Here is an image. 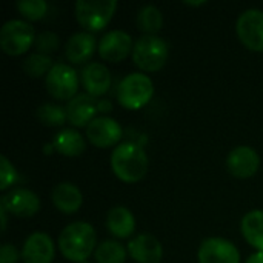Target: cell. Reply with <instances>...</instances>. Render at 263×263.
<instances>
[{
	"label": "cell",
	"mask_w": 263,
	"mask_h": 263,
	"mask_svg": "<svg viewBox=\"0 0 263 263\" xmlns=\"http://www.w3.org/2000/svg\"><path fill=\"white\" fill-rule=\"evenodd\" d=\"M170 55L168 43L159 35H142L134 42L133 62L145 72L160 71Z\"/></svg>",
	"instance_id": "obj_3"
},
{
	"label": "cell",
	"mask_w": 263,
	"mask_h": 263,
	"mask_svg": "<svg viewBox=\"0 0 263 263\" xmlns=\"http://www.w3.org/2000/svg\"><path fill=\"white\" fill-rule=\"evenodd\" d=\"M83 263H89V262H83Z\"/></svg>",
	"instance_id": "obj_35"
},
{
	"label": "cell",
	"mask_w": 263,
	"mask_h": 263,
	"mask_svg": "<svg viewBox=\"0 0 263 263\" xmlns=\"http://www.w3.org/2000/svg\"><path fill=\"white\" fill-rule=\"evenodd\" d=\"M22 256L11 243H3L0 248V263H17Z\"/></svg>",
	"instance_id": "obj_30"
},
{
	"label": "cell",
	"mask_w": 263,
	"mask_h": 263,
	"mask_svg": "<svg viewBox=\"0 0 263 263\" xmlns=\"http://www.w3.org/2000/svg\"><path fill=\"white\" fill-rule=\"evenodd\" d=\"M106 228L117 239H128L136 231V217L126 206H114L106 214Z\"/></svg>",
	"instance_id": "obj_20"
},
{
	"label": "cell",
	"mask_w": 263,
	"mask_h": 263,
	"mask_svg": "<svg viewBox=\"0 0 263 263\" xmlns=\"http://www.w3.org/2000/svg\"><path fill=\"white\" fill-rule=\"evenodd\" d=\"M116 9V0H79L76 2V18L86 32H97L109 23Z\"/></svg>",
	"instance_id": "obj_5"
},
{
	"label": "cell",
	"mask_w": 263,
	"mask_h": 263,
	"mask_svg": "<svg viewBox=\"0 0 263 263\" xmlns=\"http://www.w3.org/2000/svg\"><path fill=\"white\" fill-rule=\"evenodd\" d=\"M17 171L12 166V163L8 160L6 156L0 157V191H6L9 186H12L17 182Z\"/></svg>",
	"instance_id": "obj_29"
},
{
	"label": "cell",
	"mask_w": 263,
	"mask_h": 263,
	"mask_svg": "<svg viewBox=\"0 0 263 263\" xmlns=\"http://www.w3.org/2000/svg\"><path fill=\"white\" fill-rule=\"evenodd\" d=\"M35 116H37V119L40 120L42 125L49 126V128L62 126L68 120L66 108H62V106H59L55 103H43L37 109Z\"/></svg>",
	"instance_id": "obj_26"
},
{
	"label": "cell",
	"mask_w": 263,
	"mask_h": 263,
	"mask_svg": "<svg viewBox=\"0 0 263 263\" xmlns=\"http://www.w3.org/2000/svg\"><path fill=\"white\" fill-rule=\"evenodd\" d=\"M122 136L123 129L120 123L106 116L96 117L86 126V137L97 148H111L120 142Z\"/></svg>",
	"instance_id": "obj_11"
},
{
	"label": "cell",
	"mask_w": 263,
	"mask_h": 263,
	"mask_svg": "<svg viewBox=\"0 0 263 263\" xmlns=\"http://www.w3.org/2000/svg\"><path fill=\"white\" fill-rule=\"evenodd\" d=\"M52 66H54L52 59L49 55L39 54V52H34L29 57H26L23 65H22L25 74H28L32 79H39V77H43V76L46 77Z\"/></svg>",
	"instance_id": "obj_25"
},
{
	"label": "cell",
	"mask_w": 263,
	"mask_h": 263,
	"mask_svg": "<svg viewBox=\"0 0 263 263\" xmlns=\"http://www.w3.org/2000/svg\"><path fill=\"white\" fill-rule=\"evenodd\" d=\"M82 85L85 91L92 97L106 94L111 88L109 69L103 63H97V62L88 63L82 69Z\"/></svg>",
	"instance_id": "obj_17"
},
{
	"label": "cell",
	"mask_w": 263,
	"mask_h": 263,
	"mask_svg": "<svg viewBox=\"0 0 263 263\" xmlns=\"http://www.w3.org/2000/svg\"><path fill=\"white\" fill-rule=\"evenodd\" d=\"M128 254L137 263H160L163 259V247L157 237L143 233L131 239L128 243Z\"/></svg>",
	"instance_id": "obj_15"
},
{
	"label": "cell",
	"mask_w": 263,
	"mask_h": 263,
	"mask_svg": "<svg viewBox=\"0 0 263 263\" xmlns=\"http://www.w3.org/2000/svg\"><path fill=\"white\" fill-rule=\"evenodd\" d=\"M136 25L143 35H157V32L163 28V15L154 5H145L137 12Z\"/></svg>",
	"instance_id": "obj_23"
},
{
	"label": "cell",
	"mask_w": 263,
	"mask_h": 263,
	"mask_svg": "<svg viewBox=\"0 0 263 263\" xmlns=\"http://www.w3.org/2000/svg\"><path fill=\"white\" fill-rule=\"evenodd\" d=\"M97 112V102L92 96L88 92L77 94L74 99H71L66 105V116L68 122L76 128L88 126L96 117Z\"/></svg>",
	"instance_id": "obj_16"
},
{
	"label": "cell",
	"mask_w": 263,
	"mask_h": 263,
	"mask_svg": "<svg viewBox=\"0 0 263 263\" xmlns=\"http://www.w3.org/2000/svg\"><path fill=\"white\" fill-rule=\"evenodd\" d=\"M199 263H240L237 247L222 237L205 239L197 251Z\"/></svg>",
	"instance_id": "obj_9"
},
{
	"label": "cell",
	"mask_w": 263,
	"mask_h": 263,
	"mask_svg": "<svg viewBox=\"0 0 263 263\" xmlns=\"http://www.w3.org/2000/svg\"><path fill=\"white\" fill-rule=\"evenodd\" d=\"M35 31L25 20L12 18L0 28V48L8 55H22L35 43Z\"/></svg>",
	"instance_id": "obj_6"
},
{
	"label": "cell",
	"mask_w": 263,
	"mask_h": 263,
	"mask_svg": "<svg viewBox=\"0 0 263 263\" xmlns=\"http://www.w3.org/2000/svg\"><path fill=\"white\" fill-rule=\"evenodd\" d=\"M111 168L119 180L125 183H136L146 176L149 160L140 145L123 142L117 145L111 154Z\"/></svg>",
	"instance_id": "obj_2"
},
{
	"label": "cell",
	"mask_w": 263,
	"mask_h": 263,
	"mask_svg": "<svg viewBox=\"0 0 263 263\" xmlns=\"http://www.w3.org/2000/svg\"><path fill=\"white\" fill-rule=\"evenodd\" d=\"M97 49V40L91 32L82 31L72 34L65 45V55L71 63L82 65L88 62Z\"/></svg>",
	"instance_id": "obj_18"
},
{
	"label": "cell",
	"mask_w": 263,
	"mask_h": 263,
	"mask_svg": "<svg viewBox=\"0 0 263 263\" xmlns=\"http://www.w3.org/2000/svg\"><path fill=\"white\" fill-rule=\"evenodd\" d=\"M8 211L3 208V206H0V217H2V233H5L6 231V225H8Z\"/></svg>",
	"instance_id": "obj_32"
},
{
	"label": "cell",
	"mask_w": 263,
	"mask_h": 263,
	"mask_svg": "<svg viewBox=\"0 0 263 263\" xmlns=\"http://www.w3.org/2000/svg\"><path fill=\"white\" fill-rule=\"evenodd\" d=\"M227 168L237 179H250L260 168V156L251 146H236L227 157Z\"/></svg>",
	"instance_id": "obj_12"
},
{
	"label": "cell",
	"mask_w": 263,
	"mask_h": 263,
	"mask_svg": "<svg viewBox=\"0 0 263 263\" xmlns=\"http://www.w3.org/2000/svg\"><path fill=\"white\" fill-rule=\"evenodd\" d=\"M51 199L54 206L63 214H74L82 208L83 196L80 190L69 182H62L54 186L51 193Z\"/></svg>",
	"instance_id": "obj_19"
},
{
	"label": "cell",
	"mask_w": 263,
	"mask_h": 263,
	"mask_svg": "<svg viewBox=\"0 0 263 263\" xmlns=\"http://www.w3.org/2000/svg\"><path fill=\"white\" fill-rule=\"evenodd\" d=\"M240 230L243 239L257 251L263 253V210H253L242 219Z\"/></svg>",
	"instance_id": "obj_22"
},
{
	"label": "cell",
	"mask_w": 263,
	"mask_h": 263,
	"mask_svg": "<svg viewBox=\"0 0 263 263\" xmlns=\"http://www.w3.org/2000/svg\"><path fill=\"white\" fill-rule=\"evenodd\" d=\"M17 9L29 22L40 20L48 12V3L43 0H20L17 3Z\"/></svg>",
	"instance_id": "obj_27"
},
{
	"label": "cell",
	"mask_w": 263,
	"mask_h": 263,
	"mask_svg": "<svg viewBox=\"0 0 263 263\" xmlns=\"http://www.w3.org/2000/svg\"><path fill=\"white\" fill-rule=\"evenodd\" d=\"M0 206L17 217H32L40 210V199L31 190L14 188L0 199Z\"/></svg>",
	"instance_id": "obj_13"
},
{
	"label": "cell",
	"mask_w": 263,
	"mask_h": 263,
	"mask_svg": "<svg viewBox=\"0 0 263 263\" xmlns=\"http://www.w3.org/2000/svg\"><path fill=\"white\" fill-rule=\"evenodd\" d=\"M46 91L57 100H71L77 96L79 76L76 69L66 63H55L45 77Z\"/></svg>",
	"instance_id": "obj_7"
},
{
	"label": "cell",
	"mask_w": 263,
	"mask_h": 263,
	"mask_svg": "<svg viewBox=\"0 0 263 263\" xmlns=\"http://www.w3.org/2000/svg\"><path fill=\"white\" fill-rule=\"evenodd\" d=\"M126 256L128 250L116 240H105L94 251L96 263H125Z\"/></svg>",
	"instance_id": "obj_24"
},
{
	"label": "cell",
	"mask_w": 263,
	"mask_h": 263,
	"mask_svg": "<svg viewBox=\"0 0 263 263\" xmlns=\"http://www.w3.org/2000/svg\"><path fill=\"white\" fill-rule=\"evenodd\" d=\"M240 42L254 52H263V11L251 8L240 14L236 25Z\"/></svg>",
	"instance_id": "obj_8"
},
{
	"label": "cell",
	"mask_w": 263,
	"mask_h": 263,
	"mask_svg": "<svg viewBox=\"0 0 263 263\" xmlns=\"http://www.w3.org/2000/svg\"><path fill=\"white\" fill-rule=\"evenodd\" d=\"M54 149L66 157H77L85 153L86 142L85 137L74 128H65L54 136L52 140Z\"/></svg>",
	"instance_id": "obj_21"
},
{
	"label": "cell",
	"mask_w": 263,
	"mask_h": 263,
	"mask_svg": "<svg viewBox=\"0 0 263 263\" xmlns=\"http://www.w3.org/2000/svg\"><path fill=\"white\" fill-rule=\"evenodd\" d=\"M185 5H188V6H202V5H205L206 2L205 0H200V2H190V0H186V2H183Z\"/></svg>",
	"instance_id": "obj_34"
},
{
	"label": "cell",
	"mask_w": 263,
	"mask_h": 263,
	"mask_svg": "<svg viewBox=\"0 0 263 263\" xmlns=\"http://www.w3.org/2000/svg\"><path fill=\"white\" fill-rule=\"evenodd\" d=\"M54 243L46 233L37 231L28 236L22 248V260L25 263H52Z\"/></svg>",
	"instance_id": "obj_14"
},
{
	"label": "cell",
	"mask_w": 263,
	"mask_h": 263,
	"mask_svg": "<svg viewBox=\"0 0 263 263\" xmlns=\"http://www.w3.org/2000/svg\"><path fill=\"white\" fill-rule=\"evenodd\" d=\"M112 109V103L111 102H108V100H100V102H97V111H100V112H109Z\"/></svg>",
	"instance_id": "obj_31"
},
{
	"label": "cell",
	"mask_w": 263,
	"mask_h": 263,
	"mask_svg": "<svg viewBox=\"0 0 263 263\" xmlns=\"http://www.w3.org/2000/svg\"><path fill=\"white\" fill-rule=\"evenodd\" d=\"M133 48H134L133 37L122 29L109 31L99 40L100 57L111 63H119L123 59H126L129 52L133 54Z\"/></svg>",
	"instance_id": "obj_10"
},
{
	"label": "cell",
	"mask_w": 263,
	"mask_h": 263,
	"mask_svg": "<svg viewBox=\"0 0 263 263\" xmlns=\"http://www.w3.org/2000/svg\"><path fill=\"white\" fill-rule=\"evenodd\" d=\"M96 242L97 237L92 225L86 222H74L62 230L57 245L66 260L83 263L96 251Z\"/></svg>",
	"instance_id": "obj_1"
},
{
	"label": "cell",
	"mask_w": 263,
	"mask_h": 263,
	"mask_svg": "<svg viewBox=\"0 0 263 263\" xmlns=\"http://www.w3.org/2000/svg\"><path fill=\"white\" fill-rule=\"evenodd\" d=\"M247 263H263V253L257 251V253L251 254V256L248 257Z\"/></svg>",
	"instance_id": "obj_33"
},
{
	"label": "cell",
	"mask_w": 263,
	"mask_h": 263,
	"mask_svg": "<svg viewBox=\"0 0 263 263\" xmlns=\"http://www.w3.org/2000/svg\"><path fill=\"white\" fill-rule=\"evenodd\" d=\"M59 45H60V39H59V35L55 32L43 31L35 37L34 48L37 49L39 54L49 55V54H52V52H55L59 49Z\"/></svg>",
	"instance_id": "obj_28"
},
{
	"label": "cell",
	"mask_w": 263,
	"mask_h": 263,
	"mask_svg": "<svg viewBox=\"0 0 263 263\" xmlns=\"http://www.w3.org/2000/svg\"><path fill=\"white\" fill-rule=\"evenodd\" d=\"M154 96L153 80L143 72L128 74L117 88V100L126 109H140Z\"/></svg>",
	"instance_id": "obj_4"
}]
</instances>
